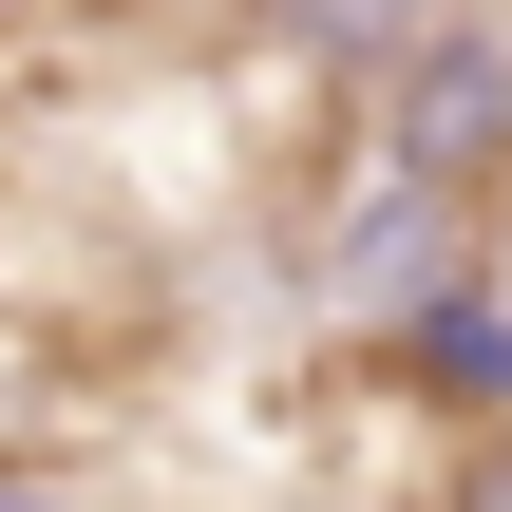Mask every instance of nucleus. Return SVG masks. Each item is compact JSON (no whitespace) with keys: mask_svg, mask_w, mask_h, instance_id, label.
Here are the masks:
<instances>
[{"mask_svg":"<svg viewBox=\"0 0 512 512\" xmlns=\"http://www.w3.org/2000/svg\"><path fill=\"white\" fill-rule=\"evenodd\" d=\"M304 19H323L342 57H380V38H437V0H304Z\"/></svg>","mask_w":512,"mask_h":512,"instance_id":"f257e3e1","label":"nucleus"},{"mask_svg":"<svg viewBox=\"0 0 512 512\" xmlns=\"http://www.w3.org/2000/svg\"><path fill=\"white\" fill-rule=\"evenodd\" d=\"M456 512H512V456H475V475H456Z\"/></svg>","mask_w":512,"mask_h":512,"instance_id":"f03ea898","label":"nucleus"}]
</instances>
